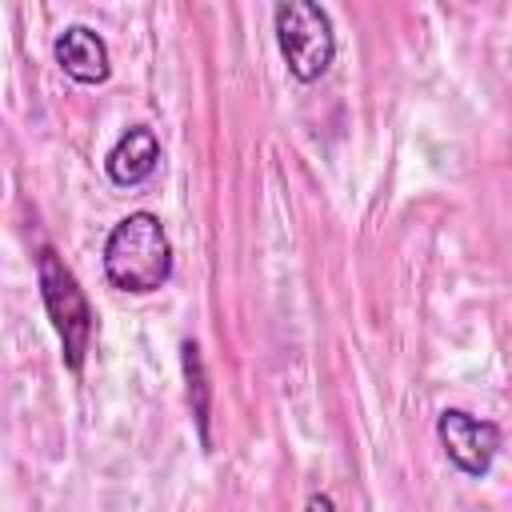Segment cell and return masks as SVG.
<instances>
[{
	"mask_svg": "<svg viewBox=\"0 0 512 512\" xmlns=\"http://www.w3.org/2000/svg\"><path fill=\"white\" fill-rule=\"evenodd\" d=\"M184 372H188V392H192V416H196V428H200V440L208 444V376H204V360H200V348L192 340H184Z\"/></svg>",
	"mask_w": 512,
	"mask_h": 512,
	"instance_id": "cell-7",
	"label": "cell"
},
{
	"mask_svg": "<svg viewBox=\"0 0 512 512\" xmlns=\"http://www.w3.org/2000/svg\"><path fill=\"white\" fill-rule=\"evenodd\" d=\"M36 276H40V296H44L48 320H52V328L60 336V348H64V364L76 372L84 364V352H88V340H92V308H88L76 276L64 268V260L52 248L40 252Z\"/></svg>",
	"mask_w": 512,
	"mask_h": 512,
	"instance_id": "cell-3",
	"label": "cell"
},
{
	"mask_svg": "<svg viewBox=\"0 0 512 512\" xmlns=\"http://www.w3.org/2000/svg\"><path fill=\"white\" fill-rule=\"evenodd\" d=\"M436 436L448 452V460L464 472V476H488L496 452H500V428L492 420H480L464 408H444L436 416Z\"/></svg>",
	"mask_w": 512,
	"mask_h": 512,
	"instance_id": "cell-4",
	"label": "cell"
},
{
	"mask_svg": "<svg viewBox=\"0 0 512 512\" xmlns=\"http://www.w3.org/2000/svg\"><path fill=\"white\" fill-rule=\"evenodd\" d=\"M272 20H276V44L288 72L304 84L320 80L336 56L332 16L312 0H288V4H276Z\"/></svg>",
	"mask_w": 512,
	"mask_h": 512,
	"instance_id": "cell-2",
	"label": "cell"
},
{
	"mask_svg": "<svg viewBox=\"0 0 512 512\" xmlns=\"http://www.w3.org/2000/svg\"><path fill=\"white\" fill-rule=\"evenodd\" d=\"M156 164H160V140H156V132L144 128V124L128 128V132L112 144V152H108V160H104L108 180L120 184V188L144 184V180L156 172Z\"/></svg>",
	"mask_w": 512,
	"mask_h": 512,
	"instance_id": "cell-6",
	"label": "cell"
},
{
	"mask_svg": "<svg viewBox=\"0 0 512 512\" xmlns=\"http://www.w3.org/2000/svg\"><path fill=\"white\" fill-rule=\"evenodd\" d=\"M308 512H336V504H332V496H324V492H316V496L308 500Z\"/></svg>",
	"mask_w": 512,
	"mask_h": 512,
	"instance_id": "cell-8",
	"label": "cell"
},
{
	"mask_svg": "<svg viewBox=\"0 0 512 512\" xmlns=\"http://www.w3.org/2000/svg\"><path fill=\"white\" fill-rule=\"evenodd\" d=\"M56 64L76 80V84H104L112 72V56L100 32H92L88 24H72L56 36Z\"/></svg>",
	"mask_w": 512,
	"mask_h": 512,
	"instance_id": "cell-5",
	"label": "cell"
},
{
	"mask_svg": "<svg viewBox=\"0 0 512 512\" xmlns=\"http://www.w3.org/2000/svg\"><path fill=\"white\" fill-rule=\"evenodd\" d=\"M104 276L124 292H156L172 276V240L152 212H128L104 240Z\"/></svg>",
	"mask_w": 512,
	"mask_h": 512,
	"instance_id": "cell-1",
	"label": "cell"
}]
</instances>
